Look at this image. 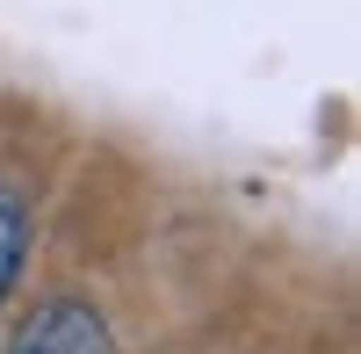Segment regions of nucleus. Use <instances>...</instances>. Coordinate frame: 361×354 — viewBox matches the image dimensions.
I'll return each mask as SVG.
<instances>
[{
    "label": "nucleus",
    "instance_id": "obj_1",
    "mask_svg": "<svg viewBox=\"0 0 361 354\" xmlns=\"http://www.w3.org/2000/svg\"><path fill=\"white\" fill-rule=\"evenodd\" d=\"M22 354H109V333H102L80 304H58L44 326L22 340Z\"/></svg>",
    "mask_w": 361,
    "mask_h": 354
},
{
    "label": "nucleus",
    "instance_id": "obj_2",
    "mask_svg": "<svg viewBox=\"0 0 361 354\" xmlns=\"http://www.w3.org/2000/svg\"><path fill=\"white\" fill-rule=\"evenodd\" d=\"M15 260H22V210H15V195L0 188V297H8V282H15Z\"/></svg>",
    "mask_w": 361,
    "mask_h": 354
}]
</instances>
